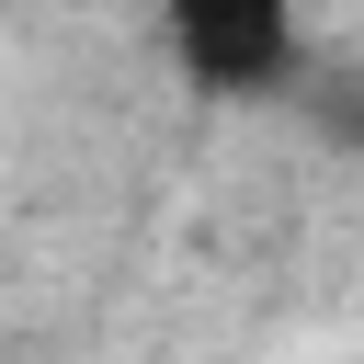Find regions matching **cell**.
I'll list each match as a JSON object with an SVG mask.
<instances>
[{"label": "cell", "mask_w": 364, "mask_h": 364, "mask_svg": "<svg viewBox=\"0 0 364 364\" xmlns=\"http://www.w3.org/2000/svg\"><path fill=\"white\" fill-rule=\"evenodd\" d=\"M171 68L216 102H273L307 80V0H159Z\"/></svg>", "instance_id": "obj_1"}]
</instances>
